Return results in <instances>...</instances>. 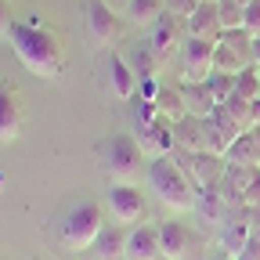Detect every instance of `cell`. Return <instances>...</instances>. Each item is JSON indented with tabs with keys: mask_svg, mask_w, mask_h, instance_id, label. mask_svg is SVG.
Returning <instances> with one entry per match:
<instances>
[{
	"mask_svg": "<svg viewBox=\"0 0 260 260\" xmlns=\"http://www.w3.org/2000/svg\"><path fill=\"white\" fill-rule=\"evenodd\" d=\"M8 40L18 54V61L37 76V80H54L61 69H65V47L58 40V32L47 29L44 22H15Z\"/></svg>",
	"mask_w": 260,
	"mask_h": 260,
	"instance_id": "6da1fadb",
	"label": "cell"
},
{
	"mask_svg": "<svg viewBox=\"0 0 260 260\" xmlns=\"http://www.w3.org/2000/svg\"><path fill=\"white\" fill-rule=\"evenodd\" d=\"M235 260H260V242H256V239H249V242L235 253Z\"/></svg>",
	"mask_w": 260,
	"mask_h": 260,
	"instance_id": "f546056e",
	"label": "cell"
},
{
	"mask_svg": "<svg viewBox=\"0 0 260 260\" xmlns=\"http://www.w3.org/2000/svg\"><path fill=\"white\" fill-rule=\"evenodd\" d=\"M162 260H167V256H162Z\"/></svg>",
	"mask_w": 260,
	"mask_h": 260,
	"instance_id": "8d00e7d4",
	"label": "cell"
},
{
	"mask_svg": "<svg viewBox=\"0 0 260 260\" xmlns=\"http://www.w3.org/2000/svg\"><path fill=\"white\" fill-rule=\"evenodd\" d=\"M217 15H220V29H242L246 8L235 4V0H217Z\"/></svg>",
	"mask_w": 260,
	"mask_h": 260,
	"instance_id": "484cf974",
	"label": "cell"
},
{
	"mask_svg": "<svg viewBox=\"0 0 260 260\" xmlns=\"http://www.w3.org/2000/svg\"><path fill=\"white\" fill-rule=\"evenodd\" d=\"M130 65H134V73H138V80H148V76H159V54L148 47V44H141L134 54H130Z\"/></svg>",
	"mask_w": 260,
	"mask_h": 260,
	"instance_id": "cb8c5ba5",
	"label": "cell"
},
{
	"mask_svg": "<svg viewBox=\"0 0 260 260\" xmlns=\"http://www.w3.org/2000/svg\"><path fill=\"white\" fill-rule=\"evenodd\" d=\"M155 112L162 116V119H170V123H177L181 116H188L184 112V98H181V87H162L159 94H155Z\"/></svg>",
	"mask_w": 260,
	"mask_h": 260,
	"instance_id": "603a6c76",
	"label": "cell"
},
{
	"mask_svg": "<svg viewBox=\"0 0 260 260\" xmlns=\"http://www.w3.org/2000/svg\"><path fill=\"white\" fill-rule=\"evenodd\" d=\"M145 177H148V188H155V199L162 206H170V210H195V203H199V188H195V181L188 177V170L174 155L148 159Z\"/></svg>",
	"mask_w": 260,
	"mask_h": 260,
	"instance_id": "7a4b0ae2",
	"label": "cell"
},
{
	"mask_svg": "<svg viewBox=\"0 0 260 260\" xmlns=\"http://www.w3.org/2000/svg\"><path fill=\"white\" fill-rule=\"evenodd\" d=\"M123 11H126V18L134 22V25L152 29L159 22V15H167V4H162V0H126Z\"/></svg>",
	"mask_w": 260,
	"mask_h": 260,
	"instance_id": "7402d4cb",
	"label": "cell"
},
{
	"mask_svg": "<svg viewBox=\"0 0 260 260\" xmlns=\"http://www.w3.org/2000/svg\"><path fill=\"white\" fill-rule=\"evenodd\" d=\"M22 123H25V112H22V102H18V90L0 80V145H8L22 134Z\"/></svg>",
	"mask_w": 260,
	"mask_h": 260,
	"instance_id": "7c38bea8",
	"label": "cell"
},
{
	"mask_svg": "<svg viewBox=\"0 0 260 260\" xmlns=\"http://www.w3.org/2000/svg\"><path fill=\"white\" fill-rule=\"evenodd\" d=\"M256 170H260V167H256Z\"/></svg>",
	"mask_w": 260,
	"mask_h": 260,
	"instance_id": "74e56055",
	"label": "cell"
},
{
	"mask_svg": "<svg viewBox=\"0 0 260 260\" xmlns=\"http://www.w3.org/2000/svg\"><path fill=\"white\" fill-rule=\"evenodd\" d=\"M109 4H123V8H126V0H109Z\"/></svg>",
	"mask_w": 260,
	"mask_h": 260,
	"instance_id": "e575fe53",
	"label": "cell"
},
{
	"mask_svg": "<svg viewBox=\"0 0 260 260\" xmlns=\"http://www.w3.org/2000/svg\"><path fill=\"white\" fill-rule=\"evenodd\" d=\"M253 65V37L246 29H224L213 51V73L239 76Z\"/></svg>",
	"mask_w": 260,
	"mask_h": 260,
	"instance_id": "8992f818",
	"label": "cell"
},
{
	"mask_svg": "<svg viewBox=\"0 0 260 260\" xmlns=\"http://www.w3.org/2000/svg\"><path fill=\"white\" fill-rule=\"evenodd\" d=\"M213 4H217V0H213Z\"/></svg>",
	"mask_w": 260,
	"mask_h": 260,
	"instance_id": "d590c367",
	"label": "cell"
},
{
	"mask_svg": "<svg viewBox=\"0 0 260 260\" xmlns=\"http://www.w3.org/2000/svg\"><path fill=\"white\" fill-rule=\"evenodd\" d=\"M181 167L188 170V177L195 181L199 191H217V184L224 181L228 174V155H217V152H170Z\"/></svg>",
	"mask_w": 260,
	"mask_h": 260,
	"instance_id": "52a82bcc",
	"label": "cell"
},
{
	"mask_svg": "<svg viewBox=\"0 0 260 260\" xmlns=\"http://www.w3.org/2000/svg\"><path fill=\"white\" fill-rule=\"evenodd\" d=\"M242 29L249 32L253 40H260V0H253V4L246 8V15H242Z\"/></svg>",
	"mask_w": 260,
	"mask_h": 260,
	"instance_id": "83f0119b",
	"label": "cell"
},
{
	"mask_svg": "<svg viewBox=\"0 0 260 260\" xmlns=\"http://www.w3.org/2000/svg\"><path fill=\"white\" fill-rule=\"evenodd\" d=\"M105 206L116 217V224H126V228L145 224V213H148V203L138 184H112L105 195Z\"/></svg>",
	"mask_w": 260,
	"mask_h": 260,
	"instance_id": "ba28073f",
	"label": "cell"
},
{
	"mask_svg": "<svg viewBox=\"0 0 260 260\" xmlns=\"http://www.w3.org/2000/svg\"><path fill=\"white\" fill-rule=\"evenodd\" d=\"M11 8H8V0H0V37H8V32H11Z\"/></svg>",
	"mask_w": 260,
	"mask_h": 260,
	"instance_id": "4dcf8cb0",
	"label": "cell"
},
{
	"mask_svg": "<svg viewBox=\"0 0 260 260\" xmlns=\"http://www.w3.org/2000/svg\"><path fill=\"white\" fill-rule=\"evenodd\" d=\"M126 260H162L159 228H152V224L130 228V235H126Z\"/></svg>",
	"mask_w": 260,
	"mask_h": 260,
	"instance_id": "9a60e30c",
	"label": "cell"
},
{
	"mask_svg": "<svg viewBox=\"0 0 260 260\" xmlns=\"http://www.w3.org/2000/svg\"><path fill=\"white\" fill-rule=\"evenodd\" d=\"M213 51L217 44L188 37L181 44V83H203L213 76Z\"/></svg>",
	"mask_w": 260,
	"mask_h": 260,
	"instance_id": "9c48e42d",
	"label": "cell"
},
{
	"mask_svg": "<svg viewBox=\"0 0 260 260\" xmlns=\"http://www.w3.org/2000/svg\"><path fill=\"white\" fill-rule=\"evenodd\" d=\"M181 98H184V112L188 116H199V119H206V116H213V109H220L213 102L206 80L203 83H181Z\"/></svg>",
	"mask_w": 260,
	"mask_h": 260,
	"instance_id": "d6986e66",
	"label": "cell"
},
{
	"mask_svg": "<svg viewBox=\"0 0 260 260\" xmlns=\"http://www.w3.org/2000/svg\"><path fill=\"white\" fill-rule=\"evenodd\" d=\"M256 167H228V174H224V181L217 184V195L232 206V210H242L246 206V191H249V184L256 181Z\"/></svg>",
	"mask_w": 260,
	"mask_h": 260,
	"instance_id": "4fadbf2b",
	"label": "cell"
},
{
	"mask_svg": "<svg viewBox=\"0 0 260 260\" xmlns=\"http://www.w3.org/2000/svg\"><path fill=\"white\" fill-rule=\"evenodd\" d=\"M213 260H235V256H232V253H217Z\"/></svg>",
	"mask_w": 260,
	"mask_h": 260,
	"instance_id": "d6a6232c",
	"label": "cell"
},
{
	"mask_svg": "<svg viewBox=\"0 0 260 260\" xmlns=\"http://www.w3.org/2000/svg\"><path fill=\"white\" fill-rule=\"evenodd\" d=\"M98 155H102V167H105L112 184H134L145 170V159H148L141 152V145L134 141V134H112L98 148Z\"/></svg>",
	"mask_w": 260,
	"mask_h": 260,
	"instance_id": "3957f363",
	"label": "cell"
},
{
	"mask_svg": "<svg viewBox=\"0 0 260 260\" xmlns=\"http://www.w3.org/2000/svg\"><path fill=\"white\" fill-rule=\"evenodd\" d=\"M235 4H242V8H249V4H253V0H235Z\"/></svg>",
	"mask_w": 260,
	"mask_h": 260,
	"instance_id": "836d02e7",
	"label": "cell"
},
{
	"mask_svg": "<svg viewBox=\"0 0 260 260\" xmlns=\"http://www.w3.org/2000/svg\"><path fill=\"white\" fill-rule=\"evenodd\" d=\"M94 253H98V260H119V256H126V235H123V224H116V228H102V235H98V242H94Z\"/></svg>",
	"mask_w": 260,
	"mask_h": 260,
	"instance_id": "44dd1931",
	"label": "cell"
},
{
	"mask_svg": "<svg viewBox=\"0 0 260 260\" xmlns=\"http://www.w3.org/2000/svg\"><path fill=\"white\" fill-rule=\"evenodd\" d=\"M83 32L94 51H116L123 40V18L109 0H83Z\"/></svg>",
	"mask_w": 260,
	"mask_h": 260,
	"instance_id": "5b68a950",
	"label": "cell"
},
{
	"mask_svg": "<svg viewBox=\"0 0 260 260\" xmlns=\"http://www.w3.org/2000/svg\"><path fill=\"white\" fill-rule=\"evenodd\" d=\"M253 65H256V73H260V40H253Z\"/></svg>",
	"mask_w": 260,
	"mask_h": 260,
	"instance_id": "1f68e13d",
	"label": "cell"
},
{
	"mask_svg": "<svg viewBox=\"0 0 260 260\" xmlns=\"http://www.w3.org/2000/svg\"><path fill=\"white\" fill-rule=\"evenodd\" d=\"M235 94H242L246 102H256V98H260V73H256V65H249L246 73L235 76Z\"/></svg>",
	"mask_w": 260,
	"mask_h": 260,
	"instance_id": "d4e9b609",
	"label": "cell"
},
{
	"mask_svg": "<svg viewBox=\"0 0 260 260\" xmlns=\"http://www.w3.org/2000/svg\"><path fill=\"white\" fill-rule=\"evenodd\" d=\"M102 210H98L94 203H80L73 206L69 213L61 217V228H58V235H61V249H69V253H87L94 249L98 235H102Z\"/></svg>",
	"mask_w": 260,
	"mask_h": 260,
	"instance_id": "277c9868",
	"label": "cell"
},
{
	"mask_svg": "<svg viewBox=\"0 0 260 260\" xmlns=\"http://www.w3.org/2000/svg\"><path fill=\"white\" fill-rule=\"evenodd\" d=\"M228 162L232 167H260V126L242 130L228 148Z\"/></svg>",
	"mask_w": 260,
	"mask_h": 260,
	"instance_id": "ac0fdd59",
	"label": "cell"
},
{
	"mask_svg": "<svg viewBox=\"0 0 260 260\" xmlns=\"http://www.w3.org/2000/svg\"><path fill=\"white\" fill-rule=\"evenodd\" d=\"M184 29H188V37H195V40L217 44L224 29H220V15H217V4H213V0H199V8L184 18Z\"/></svg>",
	"mask_w": 260,
	"mask_h": 260,
	"instance_id": "5bb4252c",
	"label": "cell"
},
{
	"mask_svg": "<svg viewBox=\"0 0 260 260\" xmlns=\"http://www.w3.org/2000/svg\"><path fill=\"white\" fill-rule=\"evenodd\" d=\"M159 246H162V256H167V260H184L188 228L181 220H162L159 224Z\"/></svg>",
	"mask_w": 260,
	"mask_h": 260,
	"instance_id": "ffe728a7",
	"label": "cell"
},
{
	"mask_svg": "<svg viewBox=\"0 0 260 260\" xmlns=\"http://www.w3.org/2000/svg\"><path fill=\"white\" fill-rule=\"evenodd\" d=\"M253 239V224H249V217L242 213V210H232L224 217V224H220V246H224V253H239L246 242Z\"/></svg>",
	"mask_w": 260,
	"mask_h": 260,
	"instance_id": "e0dca14e",
	"label": "cell"
},
{
	"mask_svg": "<svg viewBox=\"0 0 260 260\" xmlns=\"http://www.w3.org/2000/svg\"><path fill=\"white\" fill-rule=\"evenodd\" d=\"M174 152H206V123L199 116H181L174 123Z\"/></svg>",
	"mask_w": 260,
	"mask_h": 260,
	"instance_id": "2e32d148",
	"label": "cell"
},
{
	"mask_svg": "<svg viewBox=\"0 0 260 260\" xmlns=\"http://www.w3.org/2000/svg\"><path fill=\"white\" fill-rule=\"evenodd\" d=\"M184 40H188V29H184V18H177V15H159V22L148 29V47L159 54V61L181 54Z\"/></svg>",
	"mask_w": 260,
	"mask_h": 260,
	"instance_id": "30bf717a",
	"label": "cell"
},
{
	"mask_svg": "<svg viewBox=\"0 0 260 260\" xmlns=\"http://www.w3.org/2000/svg\"><path fill=\"white\" fill-rule=\"evenodd\" d=\"M167 4V15H177V18H188L195 8H199V0H162Z\"/></svg>",
	"mask_w": 260,
	"mask_h": 260,
	"instance_id": "f1b7e54d",
	"label": "cell"
},
{
	"mask_svg": "<svg viewBox=\"0 0 260 260\" xmlns=\"http://www.w3.org/2000/svg\"><path fill=\"white\" fill-rule=\"evenodd\" d=\"M206 87H210V94H213V102H217V105H224L228 98H232V90H235V76L213 73V76L206 80Z\"/></svg>",
	"mask_w": 260,
	"mask_h": 260,
	"instance_id": "4316f807",
	"label": "cell"
},
{
	"mask_svg": "<svg viewBox=\"0 0 260 260\" xmlns=\"http://www.w3.org/2000/svg\"><path fill=\"white\" fill-rule=\"evenodd\" d=\"M105 83H109V94L119 98V102H134L138 98V73H134V65H130V58L109 51L105 58Z\"/></svg>",
	"mask_w": 260,
	"mask_h": 260,
	"instance_id": "8fae6325",
	"label": "cell"
}]
</instances>
